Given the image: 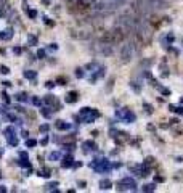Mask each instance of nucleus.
I'll list each match as a JSON object with an SVG mask.
<instances>
[{
	"label": "nucleus",
	"mask_w": 183,
	"mask_h": 193,
	"mask_svg": "<svg viewBox=\"0 0 183 193\" xmlns=\"http://www.w3.org/2000/svg\"><path fill=\"white\" fill-rule=\"evenodd\" d=\"M45 103H47V105H55L56 102H55L53 95H47V97H45Z\"/></svg>",
	"instance_id": "6ab92c4d"
},
{
	"label": "nucleus",
	"mask_w": 183,
	"mask_h": 193,
	"mask_svg": "<svg viewBox=\"0 0 183 193\" xmlns=\"http://www.w3.org/2000/svg\"><path fill=\"white\" fill-rule=\"evenodd\" d=\"M40 114H42V116H45V118H50L52 116V111H50V108H42Z\"/></svg>",
	"instance_id": "f3484780"
},
{
	"label": "nucleus",
	"mask_w": 183,
	"mask_h": 193,
	"mask_svg": "<svg viewBox=\"0 0 183 193\" xmlns=\"http://www.w3.org/2000/svg\"><path fill=\"white\" fill-rule=\"evenodd\" d=\"M2 191H6V188L5 187H0V193H2Z\"/></svg>",
	"instance_id": "e433bc0d"
},
{
	"label": "nucleus",
	"mask_w": 183,
	"mask_h": 193,
	"mask_svg": "<svg viewBox=\"0 0 183 193\" xmlns=\"http://www.w3.org/2000/svg\"><path fill=\"white\" fill-rule=\"evenodd\" d=\"M48 159H50V161H60L61 159V153L60 151H52L50 156H48Z\"/></svg>",
	"instance_id": "f8f14e48"
},
{
	"label": "nucleus",
	"mask_w": 183,
	"mask_h": 193,
	"mask_svg": "<svg viewBox=\"0 0 183 193\" xmlns=\"http://www.w3.org/2000/svg\"><path fill=\"white\" fill-rule=\"evenodd\" d=\"M37 145V142L34 140V139H29V140H26V147L27 148H32V147H36Z\"/></svg>",
	"instance_id": "aec40b11"
},
{
	"label": "nucleus",
	"mask_w": 183,
	"mask_h": 193,
	"mask_svg": "<svg viewBox=\"0 0 183 193\" xmlns=\"http://www.w3.org/2000/svg\"><path fill=\"white\" fill-rule=\"evenodd\" d=\"M45 85H47V87H48V89H52V87H53V85H55V84H53V82H47Z\"/></svg>",
	"instance_id": "f704fd0d"
},
{
	"label": "nucleus",
	"mask_w": 183,
	"mask_h": 193,
	"mask_svg": "<svg viewBox=\"0 0 183 193\" xmlns=\"http://www.w3.org/2000/svg\"><path fill=\"white\" fill-rule=\"evenodd\" d=\"M95 148H96L95 142H91V140H88V142H84V151H85V153L91 151V150H95Z\"/></svg>",
	"instance_id": "6e6552de"
},
{
	"label": "nucleus",
	"mask_w": 183,
	"mask_h": 193,
	"mask_svg": "<svg viewBox=\"0 0 183 193\" xmlns=\"http://www.w3.org/2000/svg\"><path fill=\"white\" fill-rule=\"evenodd\" d=\"M0 73H2V74H8V73H10V69L6 68V66H0Z\"/></svg>",
	"instance_id": "cd10ccee"
},
{
	"label": "nucleus",
	"mask_w": 183,
	"mask_h": 193,
	"mask_svg": "<svg viewBox=\"0 0 183 193\" xmlns=\"http://www.w3.org/2000/svg\"><path fill=\"white\" fill-rule=\"evenodd\" d=\"M116 116L119 119H122L124 123H127V124H132V123H135V114H133L129 108H122V110H117L116 113Z\"/></svg>",
	"instance_id": "20e7f679"
},
{
	"label": "nucleus",
	"mask_w": 183,
	"mask_h": 193,
	"mask_svg": "<svg viewBox=\"0 0 183 193\" xmlns=\"http://www.w3.org/2000/svg\"><path fill=\"white\" fill-rule=\"evenodd\" d=\"M24 77H26V79H36L37 73H36V71H24Z\"/></svg>",
	"instance_id": "ddd939ff"
},
{
	"label": "nucleus",
	"mask_w": 183,
	"mask_h": 193,
	"mask_svg": "<svg viewBox=\"0 0 183 193\" xmlns=\"http://www.w3.org/2000/svg\"><path fill=\"white\" fill-rule=\"evenodd\" d=\"M133 172H138L142 177H146V175H150V167H148V164H145V166H140V167H135V169H132ZM137 174V175H138Z\"/></svg>",
	"instance_id": "423d86ee"
},
{
	"label": "nucleus",
	"mask_w": 183,
	"mask_h": 193,
	"mask_svg": "<svg viewBox=\"0 0 183 193\" xmlns=\"http://www.w3.org/2000/svg\"><path fill=\"white\" fill-rule=\"evenodd\" d=\"M40 132H48V126L47 124H42L40 126Z\"/></svg>",
	"instance_id": "c756f323"
},
{
	"label": "nucleus",
	"mask_w": 183,
	"mask_h": 193,
	"mask_svg": "<svg viewBox=\"0 0 183 193\" xmlns=\"http://www.w3.org/2000/svg\"><path fill=\"white\" fill-rule=\"evenodd\" d=\"M2 84L5 85V87H10V85H11V82H10V81H3Z\"/></svg>",
	"instance_id": "473e14b6"
},
{
	"label": "nucleus",
	"mask_w": 183,
	"mask_h": 193,
	"mask_svg": "<svg viewBox=\"0 0 183 193\" xmlns=\"http://www.w3.org/2000/svg\"><path fill=\"white\" fill-rule=\"evenodd\" d=\"M2 98H3L5 103H10V97H8V94H6V92H2Z\"/></svg>",
	"instance_id": "a878e982"
},
{
	"label": "nucleus",
	"mask_w": 183,
	"mask_h": 193,
	"mask_svg": "<svg viewBox=\"0 0 183 193\" xmlns=\"http://www.w3.org/2000/svg\"><path fill=\"white\" fill-rule=\"evenodd\" d=\"M56 129H60V131H68V129H71V124L64 123V121H56Z\"/></svg>",
	"instance_id": "9d476101"
},
{
	"label": "nucleus",
	"mask_w": 183,
	"mask_h": 193,
	"mask_svg": "<svg viewBox=\"0 0 183 193\" xmlns=\"http://www.w3.org/2000/svg\"><path fill=\"white\" fill-rule=\"evenodd\" d=\"M76 77H79V79H80V77H84V69L82 68H77L76 69Z\"/></svg>",
	"instance_id": "b1692460"
},
{
	"label": "nucleus",
	"mask_w": 183,
	"mask_h": 193,
	"mask_svg": "<svg viewBox=\"0 0 183 193\" xmlns=\"http://www.w3.org/2000/svg\"><path fill=\"white\" fill-rule=\"evenodd\" d=\"M66 102L68 103H76L77 102V92H69L66 95Z\"/></svg>",
	"instance_id": "9b49d317"
},
{
	"label": "nucleus",
	"mask_w": 183,
	"mask_h": 193,
	"mask_svg": "<svg viewBox=\"0 0 183 193\" xmlns=\"http://www.w3.org/2000/svg\"><path fill=\"white\" fill-rule=\"evenodd\" d=\"M3 134H5V137L8 139V137H11V135H15V131H13V127H6L3 131Z\"/></svg>",
	"instance_id": "dca6fc26"
},
{
	"label": "nucleus",
	"mask_w": 183,
	"mask_h": 193,
	"mask_svg": "<svg viewBox=\"0 0 183 193\" xmlns=\"http://www.w3.org/2000/svg\"><path fill=\"white\" fill-rule=\"evenodd\" d=\"M119 190H137V182L132 177H124L119 182Z\"/></svg>",
	"instance_id": "39448f33"
},
{
	"label": "nucleus",
	"mask_w": 183,
	"mask_h": 193,
	"mask_svg": "<svg viewBox=\"0 0 183 193\" xmlns=\"http://www.w3.org/2000/svg\"><path fill=\"white\" fill-rule=\"evenodd\" d=\"M42 2H44L45 5H50V2H52V0H42Z\"/></svg>",
	"instance_id": "c9c22d12"
},
{
	"label": "nucleus",
	"mask_w": 183,
	"mask_h": 193,
	"mask_svg": "<svg viewBox=\"0 0 183 193\" xmlns=\"http://www.w3.org/2000/svg\"><path fill=\"white\" fill-rule=\"evenodd\" d=\"M56 187H58V182H50V183H47L45 190H58Z\"/></svg>",
	"instance_id": "a211bd4d"
},
{
	"label": "nucleus",
	"mask_w": 183,
	"mask_h": 193,
	"mask_svg": "<svg viewBox=\"0 0 183 193\" xmlns=\"http://www.w3.org/2000/svg\"><path fill=\"white\" fill-rule=\"evenodd\" d=\"M72 164H74V158H72V156H66V158H64V159H63V163H61V166H63V167H64V169H68V167H71V166H72Z\"/></svg>",
	"instance_id": "1a4fd4ad"
},
{
	"label": "nucleus",
	"mask_w": 183,
	"mask_h": 193,
	"mask_svg": "<svg viewBox=\"0 0 183 193\" xmlns=\"http://www.w3.org/2000/svg\"><path fill=\"white\" fill-rule=\"evenodd\" d=\"M36 15H37V13H36V10H29V16H32V18H34Z\"/></svg>",
	"instance_id": "2f4dec72"
},
{
	"label": "nucleus",
	"mask_w": 183,
	"mask_h": 193,
	"mask_svg": "<svg viewBox=\"0 0 183 193\" xmlns=\"http://www.w3.org/2000/svg\"><path fill=\"white\" fill-rule=\"evenodd\" d=\"M133 55H135V40H130L121 48V63H130Z\"/></svg>",
	"instance_id": "f03ea898"
},
{
	"label": "nucleus",
	"mask_w": 183,
	"mask_h": 193,
	"mask_svg": "<svg viewBox=\"0 0 183 193\" xmlns=\"http://www.w3.org/2000/svg\"><path fill=\"white\" fill-rule=\"evenodd\" d=\"M143 191H154V190H156V185H154V183H146V185H143V188H142Z\"/></svg>",
	"instance_id": "2eb2a0df"
},
{
	"label": "nucleus",
	"mask_w": 183,
	"mask_h": 193,
	"mask_svg": "<svg viewBox=\"0 0 183 193\" xmlns=\"http://www.w3.org/2000/svg\"><path fill=\"white\" fill-rule=\"evenodd\" d=\"M0 37H2V39H6V40H10V39L13 37V29H6L5 34H0Z\"/></svg>",
	"instance_id": "4468645a"
},
{
	"label": "nucleus",
	"mask_w": 183,
	"mask_h": 193,
	"mask_svg": "<svg viewBox=\"0 0 183 193\" xmlns=\"http://www.w3.org/2000/svg\"><path fill=\"white\" fill-rule=\"evenodd\" d=\"M98 185H100L101 190H109L112 187V182L109 180V179H103V180H100V183H98Z\"/></svg>",
	"instance_id": "0eeeda50"
},
{
	"label": "nucleus",
	"mask_w": 183,
	"mask_h": 193,
	"mask_svg": "<svg viewBox=\"0 0 183 193\" xmlns=\"http://www.w3.org/2000/svg\"><path fill=\"white\" fill-rule=\"evenodd\" d=\"M27 40H29V44H32V45L37 44V37H36V35H29V39H27Z\"/></svg>",
	"instance_id": "393cba45"
},
{
	"label": "nucleus",
	"mask_w": 183,
	"mask_h": 193,
	"mask_svg": "<svg viewBox=\"0 0 183 193\" xmlns=\"http://www.w3.org/2000/svg\"><path fill=\"white\" fill-rule=\"evenodd\" d=\"M32 105H36V106H39V105H40V100H39L37 97H32Z\"/></svg>",
	"instance_id": "c85d7f7f"
},
{
	"label": "nucleus",
	"mask_w": 183,
	"mask_h": 193,
	"mask_svg": "<svg viewBox=\"0 0 183 193\" xmlns=\"http://www.w3.org/2000/svg\"><path fill=\"white\" fill-rule=\"evenodd\" d=\"M66 3L72 11H87L93 6L95 0H66Z\"/></svg>",
	"instance_id": "f257e3e1"
},
{
	"label": "nucleus",
	"mask_w": 183,
	"mask_h": 193,
	"mask_svg": "<svg viewBox=\"0 0 183 193\" xmlns=\"http://www.w3.org/2000/svg\"><path fill=\"white\" fill-rule=\"evenodd\" d=\"M39 175L40 177H50V171H48V169H42Z\"/></svg>",
	"instance_id": "5701e85b"
},
{
	"label": "nucleus",
	"mask_w": 183,
	"mask_h": 193,
	"mask_svg": "<svg viewBox=\"0 0 183 193\" xmlns=\"http://www.w3.org/2000/svg\"><path fill=\"white\" fill-rule=\"evenodd\" d=\"M16 100H19V102H26L27 95L26 94H16Z\"/></svg>",
	"instance_id": "4be33fe9"
},
{
	"label": "nucleus",
	"mask_w": 183,
	"mask_h": 193,
	"mask_svg": "<svg viewBox=\"0 0 183 193\" xmlns=\"http://www.w3.org/2000/svg\"><path fill=\"white\" fill-rule=\"evenodd\" d=\"M40 143H42V145H47V143H48V137H44V139L40 140Z\"/></svg>",
	"instance_id": "7c9ffc66"
},
{
	"label": "nucleus",
	"mask_w": 183,
	"mask_h": 193,
	"mask_svg": "<svg viewBox=\"0 0 183 193\" xmlns=\"http://www.w3.org/2000/svg\"><path fill=\"white\" fill-rule=\"evenodd\" d=\"M37 56H39L40 60H44V58H45V50H42V48H40L39 52H37Z\"/></svg>",
	"instance_id": "bb28decb"
},
{
	"label": "nucleus",
	"mask_w": 183,
	"mask_h": 193,
	"mask_svg": "<svg viewBox=\"0 0 183 193\" xmlns=\"http://www.w3.org/2000/svg\"><path fill=\"white\" fill-rule=\"evenodd\" d=\"M15 110H16V111H19V113H23V111H24V108H23V106H16Z\"/></svg>",
	"instance_id": "72a5a7b5"
},
{
	"label": "nucleus",
	"mask_w": 183,
	"mask_h": 193,
	"mask_svg": "<svg viewBox=\"0 0 183 193\" xmlns=\"http://www.w3.org/2000/svg\"><path fill=\"white\" fill-rule=\"evenodd\" d=\"M80 116H82V121L85 124H90V123H93V121L96 119V118H100V113H98L96 110H93V108H82L80 110Z\"/></svg>",
	"instance_id": "7ed1b4c3"
},
{
	"label": "nucleus",
	"mask_w": 183,
	"mask_h": 193,
	"mask_svg": "<svg viewBox=\"0 0 183 193\" xmlns=\"http://www.w3.org/2000/svg\"><path fill=\"white\" fill-rule=\"evenodd\" d=\"M6 140H8V143H10V145H18V139L15 137V135H11V137H8Z\"/></svg>",
	"instance_id": "412c9836"
},
{
	"label": "nucleus",
	"mask_w": 183,
	"mask_h": 193,
	"mask_svg": "<svg viewBox=\"0 0 183 193\" xmlns=\"http://www.w3.org/2000/svg\"><path fill=\"white\" fill-rule=\"evenodd\" d=\"M181 44H183V40H181Z\"/></svg>",
	"instance_id": "4c0bfd02"
},
{
	"label": "nucleus",
	"mask_w": 183,
	"mask_h": 193,
	"mask_svg": "<svg viewBox=\"0 0 183 193\" xmlns=\"http://www.w3.org/2000/svg\"><path fill=\"white\" fill-rule=\"evenodd\" d=\"M0 177H2V175H0Z\"/></svg>",
	"instance_id": "58836bf2"
}]
</instances>
